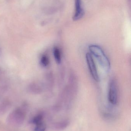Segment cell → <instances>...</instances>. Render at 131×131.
I'll return each mask as SVG.
<instances>
[{"label": "cell", "instance_id": "cell-1", "mask_svg": "<svg viewBox=\"0 0 131 131\" xmlns=\"http://www.w3.org/2000/svg\"><path fill=\"white\" fill-rule=\"evenodd\" d=\"M89 50L91 53L98 61L100 65L105 71H108L110 69V61L103 50L97 45H91L89 46Z\"/></svg>", "mask_w": 131, "mask_h": 131}, {"label": "cell", "instance_id": "cell-2", "mask_svg": "<svg viewBox=\"0 0 131 131\" xmlns=\"http://www.w3.org/2000/svg\"><path fill=\"white\" fill-rule=\"evenodd\" d=\"M108 100L113 105L117 104L118 102L117 88L116 82L112 80L110 82L108 88Z\"/></svg>", "mask_w": 131, "mask_h": 131}, {"label": "cell", "instance_id": "cell-3", "mask_svg": "<svg viewBox=\"0 0 131 131\" xmlns=\"http://www.w3.org/2000/svg\"><path fill=\"white\" fill-rule=\"evenodd\" d=\"M86 59L91 75L95 81H98L99 79V76L96 64L92 55L90 53H87L86 55Z\"/></svg>", "mask_w": 131, "mask_h": 131}, {"label": "cell", "instance_id": "cell-4", "mask_svg": "<svg viewBox=\"0 0 131 131\" xmlns=\"http://www.w3.org/2000/svg\"><path fill=\"white\" fill-rule=\"evenodd\" d=\"M75 12L73 17L74 21H77L81 19L85 14V11L82 7V0H75Z\"/></svg>", "mask_w": 131, "mask_h": 131}, {"label": "cell", "instance_id": "cell-5", "mask_svg": "<svg viewBox=\"0 0 131 131\" xmlns=\"http://www.w3.org/2000/svg\"><path fill=\"white\" fill-rule=\"evenodd\" d=\"M53 53L55 61L57 63L60 64L61 61V57L60 50L57 47H55Z\"/></svg>", "mask_w": 131, "mask_h": 131}, {"label": "cell", "instance_id": "cell-6", "mask_svg": "<svg viewBox=\"0 0 131 131\" xmlns=\"http://www.w3.org/2000/svg\"><path fill=\"white\" fill-rule=\"evenodd\" d=\"M46 125L43 122L36 125L35 131H45Z\"/></svg>", "mask_w": 131, "mask_h": 131}, {"label": "cell", "instance_id": "cell-7", "mask_svg": "<svg viewBox=\"0 0 131 131\" xmlns=\"http://www.w3.org/2000/svg\"><path fill=\"white\" fill-rule=\"evenodd\" d=\"M56 11V9L52 7H47L43 9V12L46 14H52Z\"/></svg>", "mask_w": 131, "mask_h": 131}, {"label": "cell", "instance_id": "cell-8", "mask_svg": "<svg viewBox=\"0 0 131 131\" xmlns=\"http://www.w3.org/2000/svg\"><path fill=\"white\" fill-rule=\"evenodd\" d=\"M41 62L42 65L44 66H46L48 65L49 61L47 56L45 55H43L41 58Z\"/></svg>", "mask_w": 131, "mask_h": 131}, {"label": "cell", "instance_id": "cell-9", "mask_svg": "<svg viewBox=\"0 0 131 131\" xmlns=\"http://www.w3.org/2000/svg\"><path fill=\"white\" fill-rule=\"evenodd\" d=\"M43 117L42 115H39L35 117L32 120V122L34 124L37 125L41 122H42L43 121Z\"/></svg>", "mask_w": 131, "mask_h": 131}, {"label": "cell", "instance_id": "cell-10", "mask_svg": "<svg viewBox=\"0 0 131 131\" xmlns=\"http://www.w3.org/2000/svg\"><path fill=\"white\" fill-rule=\"evenodd\" d=\"M128 4H129V5H130V6L131 0H128Z\"/></svg>", "mask_w": 131, "mask_h": 131}]
</instances>
